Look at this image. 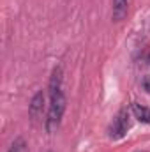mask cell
I'll list each match as a JSON object with an SVG mask.
<instances>
[{
    "mask_svg": "<svg viewBox=\"0 0 150 152\" xmlns=\"http://www.w3.org/2000/svg\"><path fill=\"white\" fill-rule=\"evenodd\" d=\"M66 104H67V99H66V94L62 88L50 94V106H48V113L44 118V129L48 134H53L58 129L62 117L66 113Z\"/></svg>",
    "mask_w": 150,
    "mask_h": 152,
    "instance_id": "obj_1",
    "label": "cell"
},
{
    "mask_svg": "<svg viewBox=\"0 0 150 152\" xmlns=\"http://www.w3.org/2000/svg\"><path fill=\"white\" fill-rule=\"evenodd\" d=\"M129 127H131L129 110H127V108H122V110L117 113V117L111 120L110 127H108V136H110L111 140H122V138L127 134Z\"/></svg>",
    "mask_w": 150,
    "mask_h": 152,
    "instance_id": "obj_2",
    "label": "cell"
},
{
    "mask_svg": "<svg viewBox=\"0 0 150 152\" xmlns=\"http://www.w3.org/2000/svg\"><path fill=\"white\" fill-rule=\"evenodd\" d=\"M42 112H44V94H42V90H39L32 97L30 106H28V113H30V118L34 124L42 118Z\"/></svg>",
    "mask_w": 150,
    "mask_h": 152,
    "instance_id": "obj_3",
    "label": "cell"
},
{
    "mask_svg": "<svg viewBox=\"0 0 150 152\" xmlns=\"http://www.w3.org/2000/svg\"><path fill=\"white\" fill-rule=\"evenodd\" d=\"M127 11H129V0H113L111 5V18L113 21H122L125 16H127Z\"/></svg>",
    "mask_w": 150,
    "mask_h": 152,
    "instance_id": "obj_4",
    "label": "cell"
},
{
    "mask_svg": "<svg viewBox=\"0 0 150 152\" xmlns=\"http://www.w3.org/2000/svg\"><path fill=\"white\" fill-rule=\"evenodd\" d=\"M62 80H64L62 66H57V67L53 69L51 76H50V83H48V90H50V94H53V92H57V90L62 88Z\"/></svg>",
    "mask_w": 150,
    "mask_h": 152,
    "instance_id": "obj_5",
    "label": "cell"
},
{
    "mask_svg": "<svg viewBox=\"0 0 150 152\" xmlns=\"http://www.w3.org/2000/svg\"><path fill=\"white\" fill-rule=\"evenodd\" d=\"M131 113L134 115V118H138L143 124H150V108L140 104V103H133L131 104Z\"/></svg>",
    "mask_w": 150,
    "mask_h": 152,
    "instance_id": "obj_6",
    "label": "cell"
},
{
    "mask_svg": "<svg viewBox=\"0 0 150 152\" xmlns=\"http://www.w3.org/2000/svg\"><path fill=\"white\" fill-rule=\"evenodd\" d=\"M7 152H27V142H25L21 136L16 138V140L11 143V147H9Z\"/></svg>",
    "mask_w": 150,
    "mask_h": 152,
    "instance_id": "obj_7",
    "label": "cell"
},
{
    "mask_svg": "<svg viewBox=\"0 0 150 152\" xmlns=\"http://www.w3.org/2000/svg\"><path fill=\"white\" fill-rule=\"evenodd\" d=\"M143 87H145L147 92H150V78H145V80H143Z\"/></svg>",
    "mask_w": 150,
    "mask_h": 152,
    "instance_id": "obj_8",
    "label": "cell"
}]
</instances>
